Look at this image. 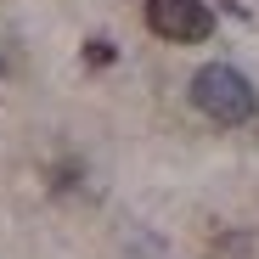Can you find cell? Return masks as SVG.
I'll use <instances>...</instances> for the list:
<instances>
[{"mask_svg": "<svg viewBox=\"0 0 259 259\" xmlns=\"http://www.w3.org/2000/svg\"><path fill=\"white\" fill-rule=\"evenodd\" d=\"M192 107H197L203 118H214V124L237 130V124H248V118L259 113V91L248 84L242 68H231V62H203V68L192 73Z\"/></svg>", "mask_w": 259, "mask_h": 259, "instance_id": "obj_1", "label": "cell"}, {"mask_svg": "<svg viewBox=\"0 0 259 259\" xmlns=\"http://www.w3.org/2000/svg\"><path fill=\"white\" fill-rule=\"evenodd\" d=\"M147 28L169 46H203L214 34V12L203 0H147Z\"/></svg>", "mask_w": 259, "mask_h": 259, "instance_id": "obj_2", "label": "cell"}, {"mask_svg": "<svg viewBox=\"0 0 259 259\" xmlns=\"http://www.w3.org/2000/svg\"><path fill=\"white\" fill-rule=\"evenodd\" d=\"M208 259H253V237L248 231H214Z\"/></svg>", "mask_w": 259, "mask_h": 259, "instance_id": "obj_3", "label": "cell"}, {"mask_svg": "<svg viewBox=\"0 0 259 259\" xmlns=\"http://www.w3.org/2000/svg\"><path fill=\"white\" fill-rule=\"evenodd\" d=\"M118 62V46L107 34H96V39H84V68H113Z\"/></svg>", "mask_w": 259, "mask_h": 259, "instance_id": "obj_4", "label": "cell"}, {"mask_svg": "<svg viewBox=\"0 0 259 259\" xmlns=\"http://www.w3.org/2000/svg\"><path fill=\"white\" fill-rule=\"evenodd\" d=\"M73 186H79V169L73 163H57L51 169V192H73Z\"/></svg>", "mask_w": 259, "mask_h": 259, "instance_id": "obj_5", "label": "cell"}, {"mask_svg": "<svg viewBox=\"0 0 259 259\" xmlns=\"http://www.w3.org/2000/svg\"><path fill=\"white\" fill-rule=\"evenodd\" d=\"M0 79H6V57H0Z\"/></svg>", "mask_w": 259, "mask_h": 259, "instance_id": "obj_6", "label": "cell"}]
</instances>
